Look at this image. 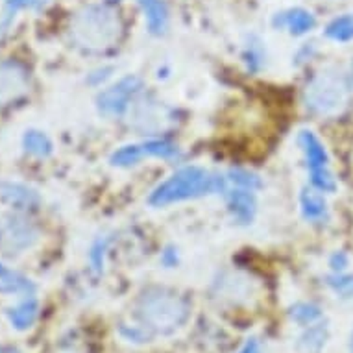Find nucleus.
Here are the masks:
<instances>
[{"mask_svg":"<svg viewBox=\"0 0 353 353\" xmlns=\"http://www.w3.org/2000/svg\"><path fill=\"white\" fill-rule=\"evenodd\" d=\"M34 290L35 285L21 274L10 272L6 278H0V292L4 294H32Z\"/></svg>","mask_w":353,"mask_h":353,"instance_id":"22","label":"nucleus"},{"mask_svg":"<svg viewBox=\"0 0 353 353\" xmlns=\"http://www.w3.org/2000/svg\"><path fill=\"white\" fill-rule=\"evenodd\" d=\"M350 99V83L341 70H324L311 80L303 93L307 111L314 115L331 117L341 113Z\"/></svg>","mask_w":353,"mask_h":353,"instance_id":"4","label":"nucleus"},{"mask_svg":"<svg viewBox=\"0 0 353 353\" xmlns=\"http://www.w3.org/2000/svg\"><path fill=\"white\" fill-rule=\"evenodd\" d=\"M350 353H353V331H352V341H350Z\"/></svg>","mask_w":353,"mask_h":353,"instance_id":"35","label":"nucleus"},{"mask_svg":"<svg viewBox=\"0 0 353 353\" xmlns=\"http://www.w3.org/2000/svg\"><path fill=\"white\" fill-rule=\"evenodd\" d=\"M298 145L305 154L311 185L319 189L320 192H335L336 180L331 172L330 156H327V150L322 145V141L311 130H301L298 134Z\"/></svg>","mask_w":353,"mask_h":353,"instance_id":"5","label":"nucleus"},{"mask_svg":"<svg viewBox=\"0 0 353 353\" xmlns=\"http://www.w3.org/2000/svg\"><path fill=\"white\" fill-rule=\"evenodd\" d=\"M110 2H117V0H110Z\"/></svg>","mask_w":353,"mask_h":353,"instance_id":"36","label":"nucleus"},{"mask_svg":"<svg viewBox=\"0 0 353 353\" xmlns=\"http://www.w3.org/2000/svg\"><path fill=\"white\" fill-rule=\"evenodd\" d=\"M0 196L17 208H34L39 203V194L34 189L15 181H0Z\"/></svg>","mask_w":353,"mask_h":353,"instance_id":"13","label":"nucleus"},{"mask_svg":"<svg viewBox=\"0 0 353 353\" xmlns=\"http://www.w3.org/2000/svg\"><path fill=\"white\" fill-rule=\"evenodd\" d=\"M347 255L344 252H335V254L330 257V267L333 268V272H342V270H346L347 268Z\"/></svg>","mask_w":353,"mask_h":353,"instance_id":"29","label":"nucleus"},{"mask_svg":"<svg viewBox=\"0 0 353 353\" xmlns=\"http://www.w3.org/2000/svg\"><path fill=\"white\" fill-rule=\"evenodd\" d=\"M143 91V80L139 76H124L115 85L108 87L97 97V108L100 115L104 117H122L130 111L135 99Z\"/></svg>","mask_w":353,"mask_h":353,"instance_id":"6","label":"nucleus"},{"mask_svg":"<svg viewBox=\"0 0 353 353\" xmlns=\"http://www.w3.org/2000/svg\"><path fill=\"white\" fill-rule=\"evenodd\" d=\"M325 283L341 298H353V276L350 274L335 272L333 276L325 278Z\"/></svg>","mask_w":353,"mask_h":353,"instance_id":"25","label":"nucleus"},{"mask_svg":"<svg viewBox=\"0 0 353 353\" xmlns=\"http://www.w3.org/2000/svg\"><path fill=\"white\" fill-rule=\"evenodd\" d=\"M324 34L327 39L335 41V43H350V41H353V13H346V15L333 19L325 26Z\"/></svg>","mask_w":353,"mask_h":353,"instance_id":"17","label":"nucleus"},{"mask_svg":"<svg viewBox=\"0 0 353 353\" xmlns=\"http://www.w3.org/2000/svg\"><path fill=\"white\" fill-rule=\"evenodd\" d=\"M180 263V257H178V250L174 246H167L165 252L161 254V265L165 268H174Z\"/></svg>","mask_w":353,"mask_h":353,"instance_id":"28","label":"nucleus"},{"mask_svg":"<svg viewBox=\"0 0 353 353\" xmlns=\"http://www.w3.org/2000/svg\"><path fill=\"white\" fill-rule=\"evenodd\" d=\"M111 72H113V69H111V67H104V69L94 70V72H91V74H89V83H91V85H100L102 81H105L108 78H110Z\"/></svg>","mask_w":353,"mask_h":353,"instance_id":"30","label":"nucleus"},{"mask_svg":"<svg viewBox=\"0 0 353 353\" xmlns=\"http://www.w3.org/2000/svg\"><path fill=\"white\" fill-rule=\"evenodd\" d=\"M239 353H261L259 342L255 341V339H248V341L244 342V346L239 350Z\"/></svg>","mask_w":353,"mask_h":353,"instance_id":"31","label":"nucleus"},{"mask_svg":"<svg viewBox=\"0 0 353 353\" xmlns=\"http://www.w3.org/2000/svg\"><path fill=\"white\" fill-rule=\"evenodd\" d=\"M276 28H287L292 35H303L316 26V19L303 8H292L283 13H278L274 19Z\"/></svg>","mask_w":353,"mask_h":353,"instance_id":"11","label":"nucleus"},{"mask_svg":"<svg viewBox=\"0 0 353 353\" xmlns=\"http://www.w3.org/2000/svg\"><path fill=\"white\" fill-rule=\"evenodd\" d=\"M37 241V232L32 224L19 216L0 220V250L8 255L19 254Z\"/></svg>","mask_w":353,"mask_h":353,"instance_id":"7","label":"nucleus"},{"mask_svg":"<svg viewBox=\"0 0 353 353\" xmlns=\"http://www.w3.org/2000/svg\"><path fill=\"white\" fill-rule=\"evenodd\" d=\"M119 331H121V335L130 342H139V344H143V342L152 341V333L148 330H145L143 325L122 324Z\"/></svg>","mask_w":353,"mask_h":353,"instance_id":"27","label":"nucleus"},{"mask_svg":"<svg viewBox=\"0 0 353 353\" xmlns=\"http://www.w3.org/2000/svg\"><path fill=\"white\" fill-rule=\"evenodd\" d=\"M28 93V70L23 63L0 61V105L13 104Z\"/></svg>","mask_w":353,"mask_h":353,"instance_id":"8","label":"nucleus"},{"mask_svg":"<svg viewBox=\"0 0 353 353\" xmlns=\"http://www.w3.org/2000/svg\"><path fill=\"white\" fill-rule=\"evenodd\" d=\"M226 203L228 211L232 213V219L241 224V226H248L252 224L257 213V200H255L254 191H246V189H233L226 191Z\"/></svg>","mask_w":353,"mask_h":353,"instance_id":"10","label":"nucleus"},{"mask_svg":"<svg viewBox=\"0 0 353 353\" xmlns=\"http://www.w3.org/2000/svg\"><path fill=\"white\" fill-rule=\"evenodd\" d=\"M327 325L325 324H319V325H309V330L303 333V335L298 339V352L301 353H320L322 352V347L325 346V342H327Z\"/></svg>","mask_w":353,"mask_h":353,"instance_id":"16","label":"nucleus"},{"mask_svg":"<svg viewBox=\"0 0 353 353\" xmlns=\"http://www.w3.org/2000/svg\"><path fill=\"white\" fill-rule=\"evenodd\" d=\"M37 314H39V303H37L35 298H28L23 303H19L17 307L8 309V319H10L13 327L19 331L32 327L35 320H37Z\"/></svg>","mask_w":353,"mask_h":353,"instance_id":"15","label":"nucleus"},{"mask_svg":"<svg viewBox=\"0 0 353 353\" xmlns=\"http://www.w3.org/2000/svg\"><path fill=\"white\" fill-rule=\"evenodd\" d=\"M145 156L159 157V159H176L180 157V148L167 139H150L143 143Z\"/></svg>","mask_w":353,"mask_h":353,"instance_id":"21","label":"nucleus"},{"mask_svg":"<svg viewBox=\"0 0 353 353\" xmlns=\"http://www.w3.org/2000/svg\"><path fill=\"white\" fill-rule=\"evenodd\" d=\"M111 239L110 237H100L97 239L91 246V252H89V263H91V268H93L94 274L104 272V263H105V252L110 248Z\"/></svg>","mask_w":353,"mask_h":353,"instance_id":"24","label":"nucleus"},{"mask_svg":"<svg viewBox=\"0 0 353 353\" xmlns=\"http://www.w3.org/2000/svg\"><path fill=\"white\" fill-rule=\"evenodd\" d=\"M121 21L104 6L83 8L72 21V39L78 47L100 52L115 45L121 37Z\"/></svg>","mask_w":353,"mask_h":353,"instance_id":"3","label":"nucleus"},{"mask_svg":"<svg viewBox=\"0 0 353 353\" xmlns=\"http://www.w3.org/2000/svg\"><path fill=\"white\" fill-rule=\"evenodd\" d=\"M135 316L150 333L172 335L174 331L183 327L191 316V303L176 290L152 287L139 296Z\"/></svg>","mask_w":353,"mask_h":353,"instance_id":"1","label":"nucleus"},{"mask_svg":"<svg viewBox=\"0 0 353 353\" xmlns=\"http://www.w3.org/2000/svg\"><path fill=\"white\" fill-rule=\"evenodd\" d=\"M228 180L219 174H211L202 167H183L174 172L168 180L154 189L148 196L152 208H167L170 203L185 202L209 194H224Z\"/></svg>","mask_w":353,"mask_h":353,"instance_id":"2","label":"nucleus"},{"mask_svg":"<svg viewBox=\"0 0 353 353\" xmlns=\"http://www.w3.org/2000/svg\"><path fill=\"white\" fill-rule=\"evenodd\" d=\"M289 314L296 324L311 325L316 320L322 319V309L319 305H314V303H309V301H298V303L290 307Z\"/></svg>","mask_w":353,"mask_h":353,"instance_id":"20","label":"nucleus"},{"mask_svg":"<svg viewBox=\"0 0 353 353\" xmlns=\"http://www.w3.org/2000/svg\"><path fill=\"white\" fill-rule=\"evenodd\" d=\"M32 4V0H10V8L19 10V8H26Z\"/></svg>","mask_w":353,"mask_h":353,"instance_id":"32","label":"nucleus"},{"mask_svg":"<svg viewBox=\"0 0 353 353\" xmlns=\"http://www.w3.org/2000/svg\"><path fill=\"white\" fill-rule=\"evenodd\" d=\"M145 157V150H143V145H126L117 148L113 154H111V165L119 168H128L135 167L137 163Z\"/></svg>","mask_w":353,"mask_h":353,"instance_id":"19","label":"nucleus"},{"mask_svg":"<svg viewBox=\"0 0 353 353\" xmlns=\"http://www.w3.org/2000/svg\"><path fill=\"white\" fill-rule=\"evenodd\" d=\"M243 59L248 70H259L265 61V52L261 48V43H250L243 54Z\"/></svg>","mask_w":353,"mask_h":353,"instance_id":"26","label":"nucleus"},{"mask_svg":"<svg viewBox=\"0 0 353 353\" xmlns=\"http://www.w3.org/2000/svg\"><path fill=\"white\" fill-rule=\"evenodd\" d=\"M132 121L130 124L141 132H156L165 126L170 117L167 115L168 110L161 102H150V100H137L130 108Z\"/></svg>","mask_w":353,"mask_h":353,"instance_id":"9","label":"nucleus"},{"mask_svg":"<svg viewBox=\"0 0 353 353\" xmlns=\"http://www.w3.org/2000/svg\"><path fill=\"white\" fill-rule=\"evenodd\" d=\"M12 272V270H8L6 267H4V265H2V263H0V278H6L8 274Z\"/></svg>","mask_w":353,"mask_h":353,"instance_id":"34","label":"nucleus"},{"mask_svg":"<svg viewBox=\"0 0 353 353\" xmlns=\"http://www.w3.org/2000/svg\"><path fill=\"white\" fill-rule=\"evenodd\" d=\"M145 13L146 28L152 35H163L168 30V8L163 0H137Z\"/></svg>","mask_w":353,"mask_h":353,"instance_id":"12","label":"nucleus"},{"mask_svg":"<svg viewBox=\"0 0 353 353\" xmlns=\"http://www.w3.org/2000/svg\"><path fill=\"white\" fill-rule=\"evenodd\" d=\"M228 183H233L239 189H246V191H257L263 185V181L257 174L243 170V168H232L226 176Z\"/></svg>","mask_w":353,"mask_h":353,"instance_id":"23","label":"nucleus"},{"mask_svg":"<svg viewBox=\"0 0 353 353\" xmlns=\"http://www.w3.org/2000/svg\"><path fill=\"white\" fill-rule=\"evenodd\" d=\"M301 213L309 222H320L327 216V203L322 192L314 187H305L300 194Z\"/></svg>","mask_w":353,"mask_h":353,"instance_id":"14","label":"nucleus"},{"mask_svg":"<svg viewBox=\"0 0 353 353\" xmlns=\"http://www.w3.org/2000/svg\"><path fill=\"white\" fill-rule=\"evenodd\" d=\"M23 145L24 150L37 157H48L54 150L52 141L48 139V135H45L43 132H37V130H28L24 134Z\"/></svg>","mask_w":353,"mask_h":353,"instance_id":"18","label":"nucleus"},{"mask_svg":"<svg viewBox=\"0 0 353 353\" xmlns=\"http://www.w3.org/2000/svg\"><path fill=\"white\" fill-rule=\"evenodd\" d=\"M0 353H21L17 347H12V346H0Z\"/></svg>","mask_w":353,"mask_h":353,"instance_id":"33","label":"nucleus"}]
</instances>
